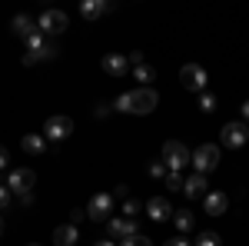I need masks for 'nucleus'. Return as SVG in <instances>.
I'll list each match as a JSON object with an SVG mask.
<instances>
[{
    "label": "nucleus",
    "mask_w": 249,
    "mask_h": 246,
    "mask_svg": "<svg viewBox=\"0 0 249 246\" xmlns=\"http://www.w3.org/2000/svg\"><path fill=\"white\" fill-rule=\"evenodd\" d=\"M190 163H193V170L196 173H213L216 167H219V147L216 143H203V147H196V153L190 156Z\"/></svg>",
    "instance_id": "7ed1b4c3"
},
{
    "label": "nucleus",
    "mask_w": 249,
    "mask_h": 246,
    "mask_svg": "<svg viewBox=\"0 0 249 246\" xmlns=\"http://www.w3.org/2000/svg\"><path fill=\"white\" fill-rule=\"evenodd\" d=\"M10 200H14V193L7 189V183H0V213H3V209L10 207Z\"/></svg>",
    "instance_id": "c85d7f7f"
},
{
    "label": "nucleus",
    "mask_w": 249,
    "mask_h": 246,
    "mask_svg": "<svg viewBox=\"0 0 249 246\" xmlns=\"http://www.w3.org/2000/svg\"><path fill=\"white\" fill-rule=\"evenodd\" d=\"M80 14H83V20H96L107 14V3L103 0H83L80 3Z\"/></svg>",
    "instance_id": "6ab92c4d"
},
{
    "label": "nucleus",
    "mask_w": 249,
    "mask_h": 246,
    "mask_svg": "<svg viewBox=\"0 0 249 246\" xmlns=\"http://www.w3.org/2000/svg\"><path fill=\"white\" fill-rule=\"evenodd\" d=\"M239 110H243V123H249V100L243 103V107H239Z\"/></svg>",
    "instance_id": "72a5a7b5"
},
{
    "label": "nucleus",
    "mask_w": 249,
    "mask_h": 246,
    "mask_svg": "<svg viewBox=\"0 0 249 246\" xmlns=\"http://www.w3.org/2000/svg\"><path fill=\"white\" fill-rule=\"evenodd\" d=\"M196 246H219V236H216L213 229H206V233L196 236Z\"/></svg>",
    "instance_id": "a878e982"
},
{
    "label": "nucleus",
    "mask_w": 249,
    "mask_h": 246,
    "mask_svg": "<svg viewBox=\"0 0 249 246\" xmlns=\"http://www.w3.org/2000/svg\"><path fill=\"white\" fill-rule=\"evenodd\" d=\"M173 223H176V229H179V236H186V233L193 229V223H196V220H193L190 209H176V213H173Z\"/></svg>",
    "instance_id": "aec40b11"
},
{
    "label": "nucleus",
    "mask_w": 249,
    "mask_h": 246,
    "mask_svg": "<svg viewBox=\"0 0 249 246\" xmlns=\"http://www.w3.org/2000/svg\"><path fill=\"white\" fill-rule=\"evenodd\" d=\"M93 246H116L113 240H100V243H93Z\"/></svg>",
    "instance_id": "f704fd0d"
},
{
    "label": "nucleus",
    "mask_w": 249,
    "mask_h": 246,
    "mask_svg": "<svg viewBox=\"0 0 249 246\" xmlns=\"http://www.w3.org/2000/svg\"><path fill=\"white\" fill-rule=\"evenodd\" d=\"M107 229H110V236H113V243L120 240H130V236H136L140 229H136V220H126V216H110V223H107Z\"/></svg>",
    "instance_id": "9d476101"
},
{
    "label": "nucleus",
    "mask_w": 249,
    "mask_h": 246,
    "mask_svg": "<svg viewBox=\"0 0 249 246\" xmlns=\"http://www.w3.org/2000/svg\"><path fill=\"white\" fill-rule=\"evenodd\" d=\"M40 27H37V20H30L27 17V14H17V17L10 20V34H17V37H34V34H37Z\"/></svg>",
    "instance_id": "4468645a"
},
{
    "label": "nucleus",
    "mask_w": 249,
    "mask_h": 246,
    "mask_svg": "<svg viewBox=\"0 0 249 246\" xmlns=\"http://www.w3.org/2000/svg\"><path fill=\"white\" fill-rule=\"evenodd\" d=\"M206 176L203 173H193V176H186V183H183V193L190 196V200H196V196H206Z\"/></svg>",
    "instance_id": "dca6fc26"
},
{
    "label": "nucleus",
    "mask_w": 249,
    "mask_h": 246,
    "mask_svg": "<svg viewBox=\"0 0 249 246\" xmlns=\"http://www.w3.org/2000/svg\"><path fill=\"white\" fill-rule=\"evenodd\" d=\"M179 83H183L190 94H206V83H210V76H206V70H203L199 63H186V67L179 70Z\"/></svg>",
    "instance_id": "423d86ee"
},
{
    "label": "nucleus",
    "mask_w": 249,
    "mask_h": 246,
    "mask_svg": "<svg viewBox=\"0 0 249 246\" xmlns=\"http://www.w3.org/2000/svg\"><path fill=\"white\" fill-rule=\"evenodd\" d=\"M43 47H47V37H43V34H34V37H27V50H30V54H37V50H43Z\"/></svg>",
    "instance_id": "5701e85b"
},
{
    "label": "nucleus",
    "mask_w": 249,
    "mask_h": 246,
    "mask_svg": "<svg viewBox=\"0 0 249 246\" xmlns=\"http://www.w3.org/2000/svg\"><path fill=\"white\" fill-rule=\"evenodd\" d=\"M70 133H73V120L63 116V114L50 116V120L43 123V136H47V140H67Z\"/></svg>",
    "instance_id": "1a4fd4ad"
},
{
    "label": "nucleus",
    "mask_w": 249,
    "mask_h": 246,
    "mask_svg": "<svg viewBox=\"0 0 249 246\" xmlns=\"http://www.w3.org/2000/svg\"><path fill=\"white\" fill-rule=\"evenodd\" d=\"M226 207H230V200H226L223 189H213V193H206V200H203V209H206L210 216H223Z\"/></svg>",
    "instance_id": "ddd939ff"
},
{
    "label": "nucleus",
    "mask_w": 249,
    "mask_h": 246,
    "mask_svg": "<svg viewBox=\"0 0 249 246\" xmlns=\"http://www.w3.org/2000/svg\"><path fill=\"white\" fill-rule=\"evenodd\" d=\"M246 140H249V123H243V120H232V123H226V127H223V147L239 150Z\"/></svg>",
    "instance_id": "6e6552de"
},
{
    "label": "nucleus",
    "mask_w": 249,
    "mask_h": 246,
    "mask_svg": "<svg viewBox=\"0 0 249 246\" xmlns=\"http://www.w3.org/2000/svg\"><path fill=\"white\" fill-rule=\"evenodd\" d=\"M120 246H153V243H150V236H143V233H136V236H130V240H123Z\"/></svg>",
    "instance_id": "cd10ccee"
},
{
    "label": "nucleus",
    "mask_w": 249,
    "mask_h": 246,
    "mask_svg": "<svg viewBox=\"0 0 249 246\" xmlns=\"http://www.w3.org/2000/svg\"><path fill=\"white\" fill-rule=\"evenodd\" d=\"M156 103H160V96H156L153 87H136L130 94L116 96L113 110H120V114H153Z\"/></svg>",
    "instance_id": "f257e3e1"
},
{
    "label": "nucleus",
    "mask_w": 249,
    "mask_h": 246,
    "mask_svg": "<svg viewBox=\"0 0 249 246\" xmlns=\"http://www.w3.org/2000/svg\"><path fill=\"white\" fill-rule=\"evenodd\" d=\"M77 236H80V229L73 227V223H60V227L53 229V243L57 246H73Z\"/></svg>",
    "instance_id": "f3484780"
},
{
    "label": "nucleus",
    "mask_w": 249,
    "mask_h": 246,
    "mask_svg": "<svg viewBox=\"0 0 249 246\" xmlns=\"http://www.w3.org/2000/svg\"><path fill=\"white\" fill-rule=\"evenodd\" d=\"M87 220V209H70V223L77 227V223H83Z\"/></svg>",
    "instance_id": "c756f323"
},
{
    "label": "nucleus",
    "mask_w": 249,
    "mask_h": 246,
    "mask_svg": "<svg viewBox=\"0 0 249 246\" xmlns=\"http://www.w3.org/2000/svg\"><path fill=\"white\" fill-rule=\"evenodd\" d=\"M133 76L140 80V87H150V80L156 76V70L150 67V63H140V67H133Z\"/></svg>",
    "instance_id": "412c9836"
},
{
    "label": "nucleus",
    "mask_w": 249,
    "mask_h": 246,
    "mask_svg": "<svg viewBox=\"0 0 249 246\" xmlns=\"http://www.w3.org/2000/svg\"><path fill=\"white\" fill-rule=\"evenodd\" d=\"M163 246H193V243L186 240V236H173V240H166Z\"/></svg>",
    "instance_id": "7c9ffc66"
},
{
    "label": "nucleus",
    "mask_w": 249,
    "mask_h": 246,
    "mask_svg": "<svg viewBox=\"0 0 249 246\" xmlns=\"http://www.w3.org/2000/svg\"><path fill=\"white\" fill-rule=\"evenodd\" d=\"M20 150L27 153V156H40V153L47 150V140H43L40 133H27V136L20 140Z\"/></svg>",
    "instance_id": "a211bd4d"
},
{
    "label": "nucleus",
    "mask_w": 249,
    "mask_h": 246,
    "mask_svg": "<svg viewBox=\"0 0 249 246\" xmlns=\"http://www.w3.org/2000/svg\"><path fill=\"white\" fill-rule=\"evenodd\" d=\"M10 167V153H7V147H0V170H7Z\"/></svg>",
    "instance_id": "2f4dec72"
},
{
    "label": "nucleus",
    "mask_w": 249,
    "mask_h": 246,
    "mask_svg": "<svg viewBox=\"0 0 249 246\" xmlns=\"http://www.w3.org/2000/svg\"><path fill=\"white\" fill-rule=\"evenodd\" d=\"M183 183H186V180H183V173H176V170H170V173H166V187H170V193L183 189Z\"/></svg>",
    "instance_id": "b1692460"
},
{
    "label": "nucleus",
    "mask_w": 249,
    "mask_h": 246,
    "mask_svg": "<svg viewBox=\"0 0 249 246\" xmlns=\"http://www.w3.org/2000/svg\"><path fill=\"white\" fill-rule=\"evenodd\" d=\"M176 209L170 207V200L166 196H153V200H146V216L150 220H156V223H166Z\"/></svg>",
    "instance_id": "9b49d317"
},
{
    "label": "nucleus",
    "mask_w": 249,
    "mask_h": 246,
    "mask_svg": "<svg viewBox=\"0 0 249 246\" xmlns=\"http://www.w3.org/2000/svg\"><path fill=\"white\" fill-rule=\"evenodd\" d=\"M57 54H60V47L53 43V40H47V47L43 50H37V54H23V67H34V63H40V60H57Z\"/></svg>",
    "instance_id": "2eb2a0df"
},
{
    "label": "nucleus",
    "mask_w": 249,
    "mask_h": 246,
    "mask_svg": "<svg viewBox=\"0 0 249 246\" xmlns=\"http://www.w3.org/2000/svg\"><path fill=\"white\" fill-rule=\"evenodd\" d=\"M190 156H193V153L186 150L179 140H166V143H163V156H160V160L166 163V170H176V173H179L186 163H190Z\"/></svg>",
    "instance_id": "39448f33"
},
{
    "label": "nucleus",
    "mask_w": 249,
    "mask_h": 246,
    "mask_svg": "<svg viewBox=\"0 0 249 246\" xmlns=\"http://www.w3.org/2000/svg\"><path fill=\"white\" fill-rule=\"evenodd\" d=\"M110 114V103H96V116H100V120H103V116Z\"/></svg>",
    "instance_id": "473e14b6"
},
{
    "label": "nucleus",
    "mask_w": 249,
    "mask_h": 246,
    "mask_svg": "<svg viewBox=\"0 0 249 246\" xmlns=\"http://www.w3.org/2000/svg\"><path fill=\"white\" fill-rule=\"evenodd\" d=\"M199 110H203V114H213V110H216V96L203 94V96H199Z\"/></svg>",
    "instance_id": "bb28decb"
},
{
    "label": "nucleus",
    "mask_w": 249,
    "mask_h": 246,
    "mask_svg": "<svg viewBox=\"0 0 249 246\" xmlns=\"http://www.w3.org/2000/svg\"><path fill=\"white\" fill-rule=\"evenodd\" d=\"M166 163H163V160H153V163H150V176H153V180H166Z\"/></svg>",
    "instance_id": "393cba45"
},
{
    "label": "nucleus",
    "mask_w": 249,
    "mask_h": 246,
    "mask_svg": "<svg viewBox=\"0 0 249 246\" xmlns=\"http://www.w3.org/2000/svg\"><path fill=\"white\" fill-rule=\"evenodd\" d=\"M27 246H40V243H27Z\"/></svg>",
    "instance_id": "e433bc0d"
},
{
    "label": "nucleus",
    "mask_w": 249,
    "mask_h": 246,
    "mask_svg": "<svg viewBox=\"0 0 249 246\" xmlns=\"http://www.w3.org/2000/svg\"><path fill=\"white\" fill-rule=\"evenodd\" d=\"M37 27H40L43 37H57V34L67 30V14H63V10H43L40 20H37Z\"/></svg>",
    "instance_id": "0eeeda50"
},
{
    "label": "nucleus",
    "mask_w": 249,
    "mask_h": 246,
    "mask_svg": "<svg viewBox=\"0 0 249 246\" xmlns=\"http://www.w3.org/2000/svg\"><path fill=\"white\" fill-rule=\"evenodd\" d=\"M34 187H37V173L30 167H14L7 176V189L14 196H27V193H34Z\"/></svg>",
    "instance_id": "f03ea898"
},
{
    "label": "nucleus",
    "mask_w": 249,
    "mask_h": 246,
    "mask_svg": "<svg viewBox=\"0 0 249 246\" xmlns=\"http://www.w3.org/2000/svg\"><path fill=\"white\" fill-rule=\"evenodd\" d=\"M140 213H143V203L140 200H123V216L126 220H136Z\"/></svg>",
    "instance_id": "4be33fe9"
},
{
    "label": "nucleus",
    "mask_w": 249,
    "mask_h": 246,
    "mask_svg": "<svg viewBox=\"0 0 249 246\" xmlns=\"http://www.w3.org/2000/svg\"><path fill=\"white\" fill-rule=\"evenodd\" d=\"M100 67H103V74H107V76H123L126 70H130V60L123 57V54H107Z\"/></svg>",
    "instance_id": "f8f14e48"
},
{
    "label": "nucleus",
    "mask_w": 249,
    "mask_h": 246,
    "mask_svg": "<svg viewBox=\"0 0 249 246\" xmlns=\"http://www.w3.org/2000/svg\"><path fill=\"white\" fill-rule=\"evenodd\" d=\"M113 207H116V196H113V193H107V189H103V193H93V196H90V203H87V216L96 220V223H103V220L110 223Z\"/></svg>",
    "instance_id": "20e7f679"
},
{
    "label": "nucleus",
    "mask_w": 249,
    "mask_h": 246,
    "mask_svg": "<svg viewBox=\"0 0 249 246\" xmlns=\"http://www.w3.org/2000/svg\"><path fill=\"white\" fill-rule=\"evenodd\" d=\"M0 233H3V216H0Z\"/></svg>",
    "instance_id": "c9c22d12"
}]
</instances>
